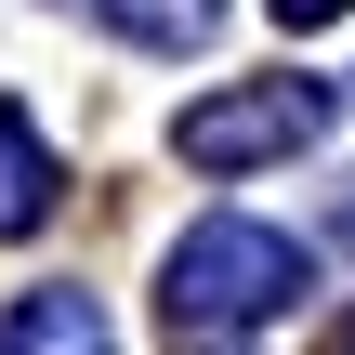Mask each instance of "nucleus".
Instances as JSON below:
<instances>
[{
  "label": "nucleus",
  "instance_id": "obj_1",
  "mask_svg": "<svg viewBox=\"0 0 355 355\" xmlns=\"http://www.w3.org/2000/svg\"><path fill=\"white\" fill-rule=\"evenodd\" d=\"M316 290V263H303V237H277V224H184L171 237V263H158V316L184 329V343H237V329H263V316H290Z\"/></svg>",
  "mask_w": 355,
  "mask_h": 355
},
{
  "label": "nucleus",
  "instance_id": "obj_2",
  "mask_svg": "<svg viewBox=\"0 0 355 355\" xmlns=\"http://www.w3.org/2000/svg\"><path fill=\"white\" fill-rule=\"evenodd\" d=\"M316 132H329V92L316 79H237V92H211V105L171 119L184 171H263V158H303Z\"/></svg>",
  "mask_w": 355,
  "mask_h": 355
},
{
  "label": "nucleus",
  "instance_id": "obj_3",
  "mask_svg": "<svg viewBox=\"0 0 355 355\" xmlns=\"http://www.w3.org/2000/svg\"><path fill=\"white\" fill-rule=\"evenodd\" d=\"M53 198H66V171H53L40 119L0 92V237H40V224H53Z\"/></svg>",
  "mask_w": 355,
  "mask_h": 355
},
{
  "label": "nucleus",
  "instance_id": "obj_4",
  "mask_svg": "<svg viewBox=\"0 0 355 355\" xmlns=\"http://www.w3.org/2000/svg\"><path fill=\"white\" fill-rule=\"evenodd\" d=\"M119 40H145V53H198L211 26H224V0H92Z\"/></svg>",
  "mask_w": 355,
  "mask_h": 355
},
{
  "label": "nucleus",
  "instance_id": "obj_5",
  "mask_svg": "<svg viewBox=\"0 0 355 355\" xmlns=\"http://www.w3.org/2000/svg\"><path fill=\"white\" fill-rule=\"evenodd\" d=\"M40 343H92V290H40L26 316H0V355H40Z\"/></svg>",
  "mask_w": 355,
  "mask_h": 355
},
{
  "label": "nucleus",
  "instance_id": "obj_6",
  "mask_svg": "<svg viewBox=\"0 0 355 355\" xmlns=\"http://www.w3.org/2000/svg\"><path fill=\"white\" fill-rule=\"evenodd\" d=\"M277 26H329V13H355V0H263Z\"/></svg>",
  "mask_w": 355,
  "mask_h": 355
},
{
  "label": "nucleus",
  "instance_id": "obj_7",
  "mask_svg": "<svg viewBox=\"0 0 355 355\" xmlns=\"http://www.w3.org/2000/svg\"><path fill=\"white\" fill-rule=\"evenodd\" d=\"M79 355H105V343H79Z\"/></svg>",
  "mask_w": 355,
  "mask_h": 355
},
{
  "label": "nucleus",
  "instance_id": "obj_8",
  "mask_svg": "<svg viewBox=\"0 0 355 355\" xmlns=\"http://www.w3.org/2000/svg\"><path fill=\"white\" fill-rule=\"evenodd\" d=\"M343 355H355V329H343Z\"/></svg>",
  "mask_w": 355,
  "mask_h": 355
}]
</instances>
